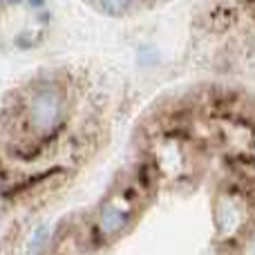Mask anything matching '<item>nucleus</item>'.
I'll return each instance as SVG.
<instances>
[{
    "instance_id": "obj_2",
    "label": "nucleus",
    "mask_w": 255,
    "mask_h": 255,
    "mask_svg": "<svg viewBox=\"0 0 255 255\" xmlns=\"http://www.w3.org/2000/svg\"><path fill=\"white\" fill-rule=\"evenodd\" d=\"M132 222V208L126 199L121 197H112L110 202L103 204V208H99L97 215V231L101 238H117L130 226Z\"/></svg>"
},
{
    "instance_id": "obj_1",
    "label": "nucleus",
    "mask_w": 255,
    "mask_h": 255,
    "mask_svg": "<svg viewBox=\"0 0 255 255\" xmlns=\"http://www.w3.org/2000/svg\"><path fill=\"white\" fill-rule=\"evenodd\" d=\"M67 117V92L61 83H40L27 94L20 110L22 134L31 141H47Z\"/></svg>"
},
{
    "instance_id": "obj_3",
    "label": "nucleus",
    "mask_w": 255,
    "mask_h": 255,
    "mask_svg": "<svg viewBox=\"0 0 255 255\" xmlns=\"http://www.w3.org/2000/svg\"><path fill=\"white\" fill-rule=\"evenodd\" d=\"M134 0H101V4L108 9V11H126V9L132 7Z\"/></svg>"
}]
</instances>
